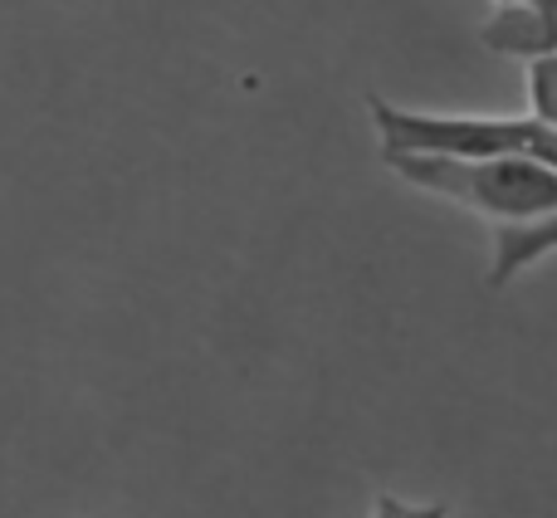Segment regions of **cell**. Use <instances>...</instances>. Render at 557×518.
Listing matches in <instances>:
<instances>
[{
  "label": "cell",
  "instance_id": "obj_6",
  "mask_svg": "<svg viewBox=\"0 0 557 518\" xmlns=\"http://www.w3.org/2000/svg\"><path fill=\"white\" fill-rule=\"evenodd\" d=\"M499 5H529V0H499Z\"/></svg>",
  "mask_w": 557,
  "mask_h": 518
},
{
  "label": "cell",
  "instance_id": "obj_3",
  "mask_svg": "<svg viewBox=\"0 0 557 518\" xmlns=\"http://www.w3.org/2000/svg\"><path fill=\"white\" fill-rule=\"evenodd\" d=\"M484 49L509 59L557 54V0H529V5H499L480 29Z\"/></svg>",
  "mask_w": 557,
  "mask_h": 518
},
{
  "label": "cell",
  "instance_id": "obj_5",
  "mask_svg": "<svg viewBox=\"0 0 557 518\" xmlns=\"http://www.w3.org/2000/svg\"><path fill=\"white\" fill-rule=\"evenodd\" d=\"M372 518H450L445 504H411V499H396V494H376Z\"/></svg>",
  "mask_w": 557,
  "mask_h": 518
},
{
  "label": "cell",
  "instance_id": "obj_4",
  "mask_svg": "<svg viewBox=\"0 0 557 518\" xmlns=\"http://www.w3.org/2000/svg\"><path fill=\"white\" fill-rule=\"evenodd\" d=\"M529 103H533V118L557 133V54L529 59Z\"/></svg>",
  "mask_w": 557,
  "mask_h": 518
},
{
  "label": "cell",
  "instance_id": "obj_1",
  "mask_svg": "<svg viewBox=\"0 0 557 518\" xmlns=\"http://www.w3.org/2000/svg\"><path fill=\"white\" fill-rule=\"evenodd\" d=\"M406 186L465 206L494 235L490 288L557 255V172L539 162H460V157H382Z\"/></svg>",
  "mask_w": 557,
  "mask_h": 518
},
{
  "label": "cell",
  "instance_id": "obj_2",
  "mask_svg": "<svg viewBox=\"0 0 557 518\" xmlns=\"http://www.w3.org/2000/svg\"><path fill=\"white\" fill-rule=\"evenodd\" d=\"M367 113L382 137V157H460V162H539L557 172V133L539 118H465L416 113L367 94Z\"/></svg>",
  "mask_w": 557,
  "mask_h": 518
}]
</instances>
